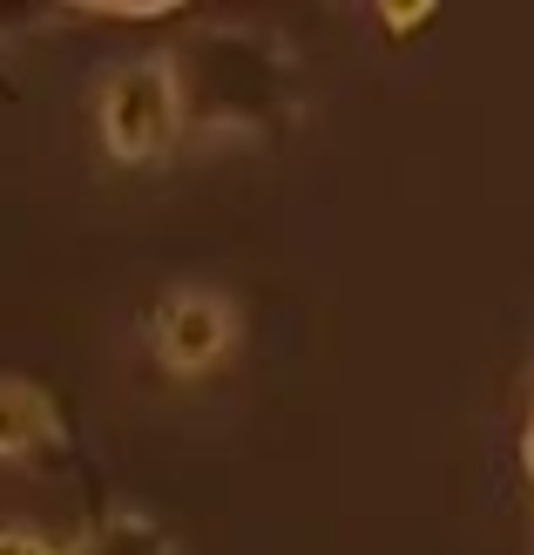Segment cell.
<instances>
[{
	"label": "cell",
	"mask_w": 534,
	"mask_h": 555,
	"mask_svg": "<svg viewBox=\"0 0 534 555\" xmlns=\"http://www.w3.org/2000/svg\"><path fill=\"white\" fill-rule=\"evenodd\" d=\"M95 135L108 163L122 170H143V163H162L183 143V75H177V48L156 54H129L102 75L95 89Z\"/></svg>",
	"instance_id": "1"
},
{
	"label": "cell",
	"mask_w": 534,
	"mask_h": 555,
	"mask_svg": "<svg viewBox=\"0 0 534 555\" xmlns=\"http://www.w3.org/2000/svg\"><path fill=\"white\" fill-rule=\"evenodd\" d=\"M237 339H244L237 298L217 292V285H177L149 319V346L162 359V373H177V379L217 373L223 359L237 352Z\"/></svg>",
	"instance_id": "2"
},
{
	"label": "cell",
	"mask_w": 534,
	"mask_h": 555,
	"mask_svg": "<svg viewBox=\"0 0 534 555\" xmlns=\"http://www.w3.org/2000/svg\"><path fill=\"white\" fill-rule=\"evenodd\" d=\"M62 434V413L35 379H0V461H21Z\"/></svg>",
	"instance_id": "3"
},
{
	"label": "cell",
	"mask_w": 534,
	"mask_h": 555,
	"mask_svg": "<svg viewBox=\"0 0 534 555\" xmlns=\"http://www.w3.org/2000/svg\"><path fill=\"white\" fill-rule=\"evenodd\" d=\"M81 555H177V542L143 508H116L95 535H81Z\"/></svg>",
	"instance_id": "4"
},
{
	"label": "cell",
	"mask_w": 534,
	"mask_h": 555,
	"mask_svg": "<svg viewBox=\"0 0 534 555\" xmlns=\"http://www.w3.org/2000/svg\"><path fill=\"white\" fill-rule=\"evenodd\" d=\"M0 555H81V535H48V529H27V521H8Z\"/></svg>",
	"instance_id": "5"
},
{
	"label": "cell",
	"mask_w": 534,
	"mask_h": 555,
	"mask_svg": "<svg viewBox=\"0 0 534 555\" xmlns=\"http://www.w3.org/2000/svg\"><path fill=\"white\" fill-rule=\"evenodd\" d=\"M521 467H528V488H534V393H528V421H521Z\"/></svg>",
	"instance_id": "6"
}]
</instances>
